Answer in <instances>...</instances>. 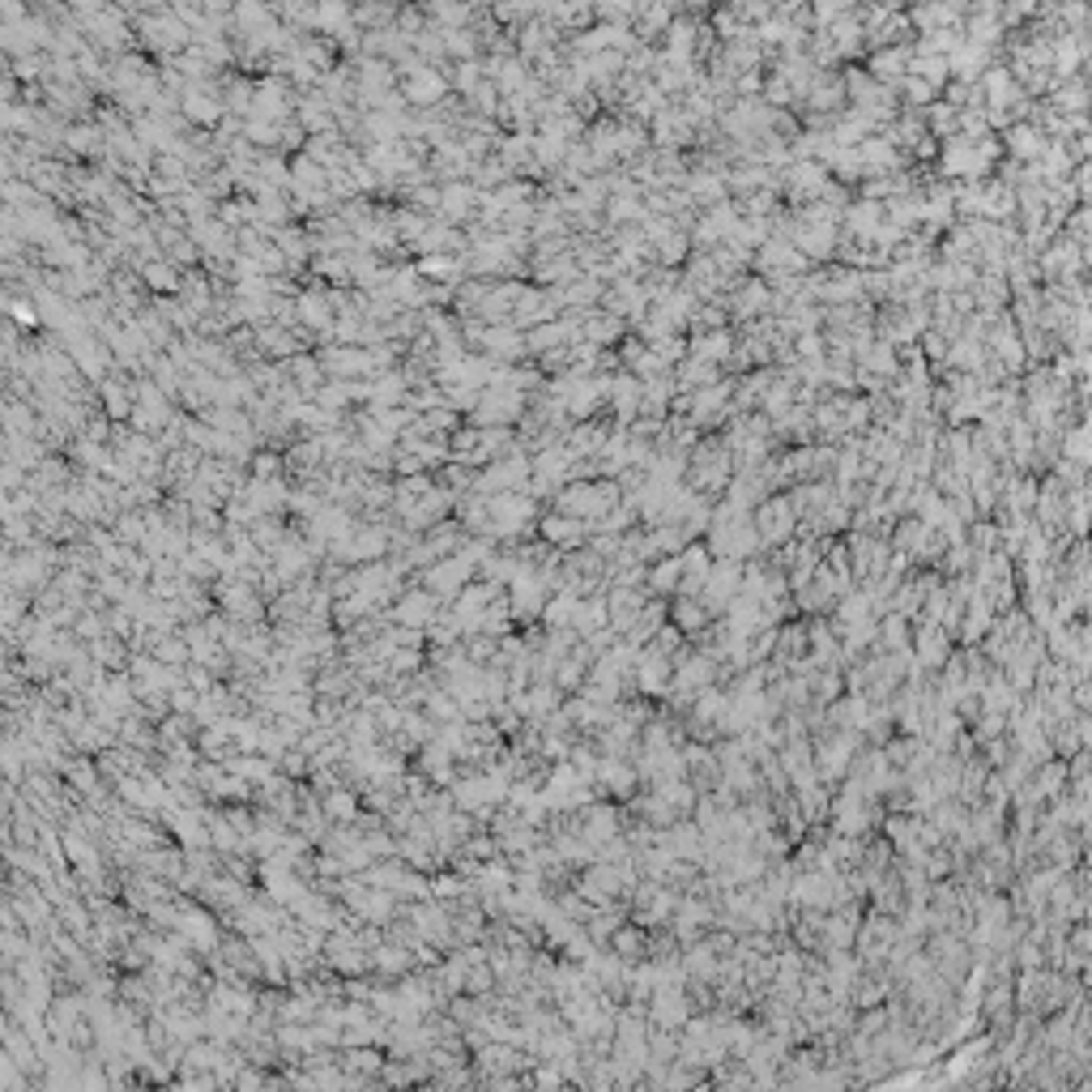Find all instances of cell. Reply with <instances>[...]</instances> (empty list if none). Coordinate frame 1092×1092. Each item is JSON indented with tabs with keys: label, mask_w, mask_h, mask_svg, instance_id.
<instances>
[{
	"label": "cell",
	"mask_w": 1092,
	"mask_h": 1092,
	"mask_svg": "<svg viewBox=\"0 0 1092 1092\" xmlns=\"http://www.w3.org/2000/svg\"><path fill=\"white\" fill-rule=\"evenodd\" d=\"M466 888H470V883H461L457 875H440V879H431V896H436V900H457V896H466Z\"/></svg>",
	"instance_id": "cell-12"
},
{
	"label": "cell",
	"mask_w": 1092,
	"mask_h": 1092,
	"mask_svg": "<svg viewBox=\"0 0 1092 1092\" xmlns=\"http://www.w3.org/2000/svg\"><path fill=\"white\" fill-rule=\"evenodd\" d=\"M512 602H503V598H495L491 607H486V614H483V631L486 636H503L508 627H512Z\"/></svg>",
	"instance_id": "cell-8"
},
{
	"label": "cell",
	"mask_w": 1092,
	"mask_h": 1092,
	"mask_svg": "<svg viewBox=\"0 0 1092 1092\" xmlns=\"http://www.w3.org/2000/svg\"><path fill=\"white\" fill-rule=\"evenodd\" d=\"M581 785H585V781H581V768H577V764H559V768L551 772V781L542 785V798H546V807H577V802L585 798Z\"/></svg>",
	"instance_id": "cell-5"
},
{
	"label": "cell",
	"mask_w": 1092,
	"mask_h": 1092,
	"mask_svg": "<svg viewBox=\"0 0 1092 1092\" xmlns=\"http://www.w3.org/2000/svg\"><path fill=\"white\" fill-rule=\"evenodd\" d=\"M149 282H154L158 290H167V286H175V269H167V265H149Z\"/></svg>",
	"instance_id": "cell-15"
},
{
	"label": "cell",
	"mask_w": 1092,
	"mask_h": 1092,
	"mask_svg": "<svg viewBox=\"0 0 1092 1092\" xmlns=\"http://www.w3.org/2000/svg\"><path fill=\"white\" fill-rule=\"evenodd\" d=\"M393 619L401 623V627H418V631H427L436 619H440V598L423 585V589H410V594H401V602L393 607Z\"/></svg>",
	"instance_id": "cell-4"
},
{
	"label": "cell",
	"mask_w": 1092,
	"mask_h": 1092,
	"mask_svg": "<svg viewBox=\"0 0 1092 1092\" xmlns=\"http://www.w3.org/2000/svg\"><path fill=\"white\" fill-rule=\"evenodd\" d=\"M572 614H577V598H572V594H564V598H555V602H546V607H542V619H546L551 627L572 623Z\"/></svg>",
	"instance_id": "cell-10"
},
{
	"label": "cell",
	"mask_w": 1092,
	"mask_h": 1092,
	"mask_svg": "<svg viewBox=\"0 0 1092 1092\" xmlns=\"http://www.w3.org/2000/svg\"><path fill=\"white\" fill-rule=\"evenodd\" d=\"M175 935L192 948V952H214L218 943H223V935H218V922H214V913L205 909V900L201 905H180V918H175Z\"/></svg>",
	"instance_id": "cell-3"
},
{
	"label": "cell",
	"mask_w": 1092,
	"mask_h": 1092,
	"mask_svg": "<svg viewBox=\"0 0 1092 1092\" xmlns=\"http://www.w3.org/2000/svg\"><path fill=\"white\" fill-rule=\"evenodd\" d=\"M107 627H112V623H107L103 614H90V610H82V619L73 623V631H77L82 640H99V636H107Z\"/></svg>",
	"instance_id": "cell-11"
},
{
	"label": "cell",
	"mask_w": 1092,
	"mask_h": 1092,
	"mask_svg": "<svg viewBox=\"0 0 1092 1092\" xmlns=\"http://www.w3.org/2000/svg\"><path fill=\"white\" fill-rule=\"evenodd\" d=\"M542 538H546V542H568V538H572V525L559 521V516H546V521H542Z\"/></svg>",
	"instance_id": "cell-13"
},
{
	"label": "cell",
	"mask_w": 1092,
	"mask_h": 1092,
	"mask_svg": "<svg viewBox=\"0 0 1092 1092\" xmlns=\"http://www.w3.org/2000/svg\"><path fill=\"white\" fill-rule=\"evenodd\" d=\"M470 577H474V559H470L466 551H457V555H444V559L427 564V572H423L427 589H431L436 598H444V602H453V598H457V594L470 585Z\"/></svg>",
	"instance_id": "cell-2"
},
{
	"label": "cell",
	"mask_w": 1092,
	"mask_h": 1092,
	"mask_svg": "<svg viewBox=\"0 0 1092 1092\" xmlns=\"http://www.w3.org/2000/svg\"><path fill=\"white\" fill-rule=\"evenodd\" d=\"M572 623H577V631H594V627L602 623V607H598V602L577 607V619H572Z\"/></svg>",
	"instance_id": "cell-14"
},
{
	"label": "cell",
	"mask_w": 1092,
	"mask_h": 1092,
	"mask_svg": "<svg viewBox=\"0 0 1092 1092\" xmlns=\"http://www.w3.org/2000/svg\"><path fill=\"white\" fill-rule=\"evenodd\" d=\"M529 521H534V499H529L525 491H499V495H491V525H486L491 538H512V534H521Z\"/></svg>",
	"instance_id": "cell-1"
},
{
	"label": "cell",
	"mask_w": 1092,
	"mask_h": 1092,
	"mask_svg": "<svg viewBox=\"0 0 1092 1092\" xmlns=\"http://www.w3.org/2000/svg\"><path fill=\"white\" fill-rule=\"evenodd\" d=\"M418 965V956H410V948L406 943H380L375 952H371V969L375 973H388V977H401V973H414Z\"/></svg>",
	"instance_id": "cell-6"
},
{
	"label": "cell",
	"mask_w": 1092,
	"mask_h": 1092,
	"mask_svg": "<svg viewBox=\"0 0 1092 1092\" xmlns=\"http://www.w3.org/2000/svg\"><path fill=\"white\" fill-rule=\"evenodd\" d=\"M320 811L329 815V824H355L363 811H359V794H351V790H342V785H333L329 794H320Z\"/></svg>",
	"instance_id": "cell-7"
},
{
	"label": "cell",
	"mask_w": 1092,
	"mask_h": 1092,
	"mask_svg": "<svg viewBox=\"0 0 1092 1092\" xmlns=\"http://www.w3.org/2000/svg\"><path fill=\"white\" fill-rule=\"evenodd\" d=\"M342 1067H346V1071H363V1076L371 1071V1076H375V1071H384V1058H380L375 1050H355V1046H346Z\"/></svg>",
	"instance_id": "cell-9"
}]
</instances>
